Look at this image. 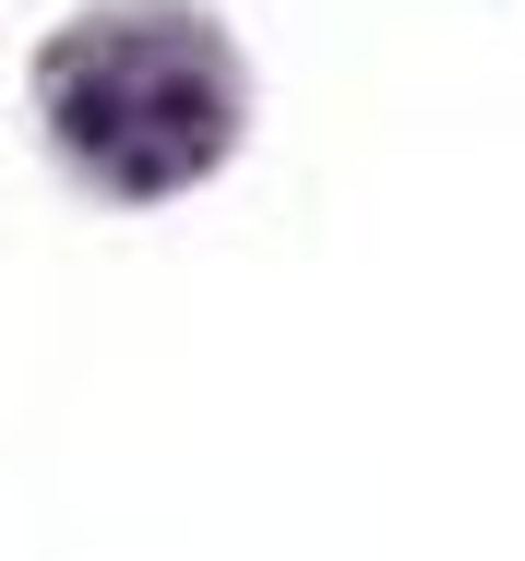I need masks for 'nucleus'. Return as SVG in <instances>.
Returning <instances> with one entry per match:
<instances>
[]
</instances>
